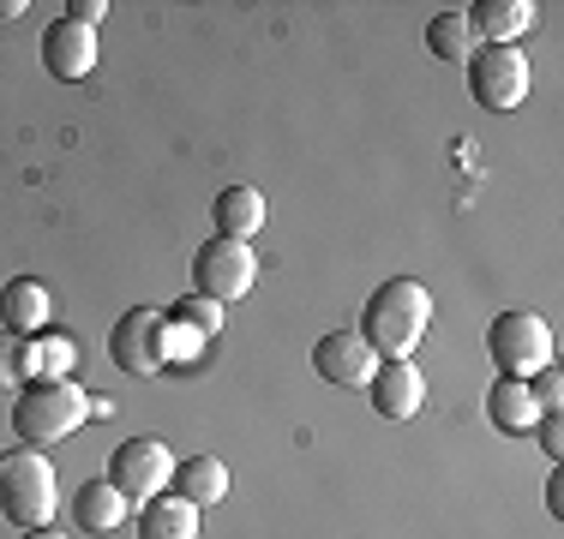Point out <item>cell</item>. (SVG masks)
I'll return each instance as SVG.
<instances>
[{
  "mask_svg": "<svg viewBox=\"0 0 564 539\" xmlns=\"http://www.w3.org/2000/svg\"><path fill=\"white\" fill-rule=\"evenodd\" d=\"M463 19H468V31H475L480 48H517V36L534 31L529 0H480V7H468Z\"/></svg>",
  "mask_w": 564,
  "mask_h": 539,
  "instance_id": "obj_12",
  "label": "cell"
},
{
  "mask_svg": "<svg viewBox=\"0 0 564 539\" xmlns=\"http://www.w3.org/2000/svg\"><path fill=\"white\" fill-rule=\"evenodd\" d=\"M73 366H78V342L61 336V330H43V336H31V342H19L24 384H31V377H66Z\"/></svg>",
  "mask_w": 564,
  "mask_h": 539,
  "instance_id": "obj_17",
  "label": "cell"
},
{
  "mask_svg": "<svg viewBox=\"0 0 564 539\" xmlns=\"http://www.w3.org/2000/svg\"><path fill=\"white\" fill-rule=\"evenodd\" d=\"M24 12V0H0V19H19Z\"/></svg>",
  "mask_w": 564,
  "mask_h": 539,
  "instance_id": "obj_26",
  "label": "cell"
},
{
  "mask_svg": "<svg viewBox=\"0 0 564 539\" xmlns=\"http://www.w3.org/2000/svg\"><path fill=\"white\" fill-rule=\"evenodd\" d=\"M426 48H433V61H468L480 43H475L463 12H438V19L426 24Z\"/></svg>",
  "mask_w": 564,
  "mask_h": 539,
  "instance_id": "obj_20",
  "label": "cell"
},
{
  "mask_svg": "<svg viewBox=\"0 0 564 539\" xmlns=\"http://www.w3.org/2000/svg\"><path fill=\"white\" fill-rule=\"evenodd\" d=\"M90 414H97V402H90L73 377H31V384H19V396H12V438H19L24 450H55V443L73 438Z\"/></svg>",
  "mask_w": 564,
  "mask_h": 539,
  "instance_id": "obj_1",
  "label": "cell"
},
{
  "mask_svg": "<svg viewBox=\"0 0 564 539\" xmlns=\"http://www.w3.org/2000/svg\"><path fill=\"white\" fill-rule=\"evenodd\" d=\"M210 216H217V240H252L264 228V193H252V186H228V193H217Z\"/></svg>",
  "mask_w": 564,
  "mask_h": 539,
  "instance_id": "obj_18",
  "label": "cell"
},
{
  "mask_svg": "<svg viewBox=\"0 0 564 539\" xmlns=\"http://www.w3.org/2000/svg\"><path fill=\"white\" fill-rule=\"evenodd\" d=\"M0 516L12 528H55V462L43 450H7L0 455Z\"/></svg>",
  "mask_w": 564,
  "mask_h": 539,
  "instance_id": "obj_3",
  "label": "cell"
},
{
  "mask_svg": "<svg viewBox=\"0 0 564 539\" xmlns=\"http://www.w3.org/2000/svg\"><path fill=\"white\" fill-rule=\"evenodd\" d=\"M468 97L492 114H510V108L529 102V85H534V66L522 48H475L468 54Z\"/></svg>",
  "mask_w": 564,
  "mask_h": 539,
  "instance_id": "obj_5",
  "label": "cell"
},
{
  "mask_svg": "<svg viewBox=\"0 0 564 539\" xmlns=\"http://www.w3.org/2000/svg\"><path fill=\"white\" fill-rule=\"evenodd\" d=\"M24 539H66V534H55V528H31Z\"/></svg>",
  "mask_w": 564,
  "mask_h": 539,
  "instance_id": "obj_27",
  "label": "cell"
},
{
  "mask_svg": "<svg viewBox=\"0 0 564 539\" xmlns=\"http://www.w3.org/2000/svg\"><path fill=\"white\" fill-rule=\"evenodd\" d=\"M66 19H73V24H90V31H97V24L109 19V0H66Z\"/></svg>",
  "mask_w": 564,
  "mask_h": 539,
  "instance_id": "obj_24",
  "label": "cell"
},
{
  "mask_svg": "<svg viewBox=\"0 0 564 539\" xmlns=\"http://www.w3.org/2000/svg\"><path fill=\"white\" fill-rule=\"evenodd\" d=\"M252 282H259V258L247 240H205L193 252V294H205V300H247Z\"/></svg>",
  "mask_w": 564,
  "mask_h": 539,
  "instance_id": "obj_6",
  "label": "cell"
},
{
  "mask_svg": "<svg viewBox=\"0 0 564 539\" xmlns=\"http://www.w3.org/2000/svg\"><path fill=\"white\" fill-rule=\"evenodd\" d=\"M313 372L337 389H367L372 372H379V354L360 342V330H330V336H318V348H313Z\"/></svg>",
  "mask_w": 564,
  "mask_h": 539,
  "instance_id": "obj_9",
  "label": "cell"
},
{
  "mask_svg": "<svg viewBox=\"0 0 564 539\" xmlns=\"http://www.w3.org/2000/svg\"><path fill=\"white\" fill-rule=\"evenodd\" d=\"M48 312H55V300H48V288L36 276H12L0 288V330L7 336H43Z\"/></svg>",
  "mask_w": 564,
  "mask_h": 539,
  "instance_id": "obj_14",
  "label": "cell"
},
{
  "mask_svg": "<svg viewBox=\"0 0 564 539\" xmlns=\"http://www.w3.org/2000/svg\"><path fill=\"white\" fill-rule=\"evenodd\" d=\"M43 66L55 78H90L97 73V31L90 24H73V19H55L48 24V36H43Z\"/></svg>",
  "mask_w": 564,
  "mask_h": 539,
  "instance_id": "obj_11",
  "label": "cell"
},
{
  "mask_svg": "<svg viewBox=\"0 0 564 539\" xmlns=\"http://www.w3.org/2000/svg\"><path fill=\"white\" fill-rule=\"evenodd\" d=\"M139 539H198V509L174 492L144 497L139 509Z\"/></svg>",
  "mask_w": 564,
  "mask_h": 539,
  "instance_id": "obj_16",
  "label": "cell"
},
{
  "mask_svg": "<svg viewBox=\"0 0 564 539\" xmlns=\"http://www.w3.org/2000/svg\"><path fill=\"white\" fill-rule=\"evenodd\" d=\"M169 492H174V497H186L193 509L223 504V497H228V468L217 462V455H186V462H174Z\"/></svg>",
  "mask_w": 564,
  "mask_h": 539,
  "instance_id": "obj_15",
  "label": "cell"
},
{
  "mask_svg": "<svg viewBox=\"0 0 564 539\" xmlns=\"http://www.w3.org/2000/svg\"><path fill=\"white\" fill-rule=\"evenodd\" d=\"M163 312H151V306H132V312H120V323L109 330V360L127 377H151L163 372Z\"/></svg>",
  "mask_w": 564,
  "mask_h": 539,
  "instance_id": "obj_8",
  "label": "cell"
},
{
  "mask_svg": "<svg viewBox=\"0 0 564 539\" xmlns=\"http://www.w3.org/2000/svg\"><path fill=\"white\" fill-rule=\"evenodd\" d=\"M546 509H553V516H564V474L546 480Z\"/></svg>",
  "mask_w": 564,
  "mask_h": 539,
  "instance_id": "obj_25",
  "label": "cell"
},
{
  "mask_svg": "<svg viewBox=\"0 0 564 539\" xmlns=\"http://www.w3.org/2000/svg\"><path fill=\"white\" fill-rule=\"evenodd\" d=\"M487 354L499 366V377H522L529 384L534 372L553 366V323L541 312H499L487 330Z\"/></svg>",
  "mask_w": 564,
  "mask_h": 539,
  "instance_id": "obj_4",
  "label": "cell"
},
{
  "mask_svg": "<svg viewBox=\"0 0 564 539\" xmlns=\"http://www.w3.org/2000/svg\"><path fill=\"white\" fill-rule=\"evenodd\" d=\"M426 330H433V294L409 276L384 282L367 300V312H360V342L379 360H409L426 342Z\"/></svg>",
  "mask_w": 564,
  "mask_h": 539,
  "instance_id": "obj_2",
  "label": "cell"
},
{
  "mask_svg": "<svg viewBox=\"0 0 564 539\" xmlns=\"http://www.w3.org/2000/svg\"><path fill=\"white\" fill-rule=\"evenodd\" d=\"M223 312H228V306L205 300V294H186V300L174 306V318H181V323H193L198 336H217V330H223Z\"/></svg>",
  "mask_w": 564,
  "mask_h": 539,
  "instance_id": "obj_21",
  "label": "cell"
},
{
  "mask_svg": "<svg viewBox=\"0 0 564 539\" xmlns=\"http://www.w3.org/2000/svg\"><path fill=\"white\" fill-rule=\"evenodd\" d=\"M541 396H534L522 377H499V384L487 389V420L492 431H505V438H534V426H541Z\"/></svg>",
  "mask_w": 564,
  "mask_h": 539,
  "instance_id": "obj_13",
  "label": "cell"
},
{
  "mask_svg": "<svg viewBox=\"0 0 564 539\" xmlns=\"http://www.w3.org/2000/svg\"><path fill=\"white\" fill-rule=\"evenodd\" d=\"M367 402L379 420H414L426 402V377L414 372V360H379V372L367 384Z\"/></svg>",
  "mask_w": 564,
  "mask_h": 539,
  "instance_id": "obj_10",
  "label": "cell"
},
{
  "mask_svg": "<svg viewBox=\"0 0 564 539\" xmlns=\"http://www.w3.org/2000/svg\"><path fill=\"white\" fill-rule=\"evenodd\" d=\"M534 443H541L553 462H564V408H546L541 426H534Z\"/></svg>",
  "mask_w": 564,
  "mask_h": 539,
  "instance_id": "obj_22",
  "label": "cell"
},
{
  "mask_svg": "<svg viewBox=\"0 0 564 539\" xmlns=\"http://www.w3.org/2000/svg\"><path fill=\"white\" fill-rule=\"evenodd\" d=\"M24 372H19V336L0 330V389H19Z\"/></svg>",
  "mask_w": 564,
  "mask_h": 539,
  "instance_id": "obj_23",
  "label": "cell"
},
{
  "mask_svg": "<svg viewBox=\"0 0 564 539\" xmlns=\"http://www.w3.org/2000/svg\"><path fill=\"white\" fill-rule=\"evenodd\" d=\"M169 480H174V450L163 438H127L109 462V485L127 504H144V497L169 492Z\"/></svg>",
  "mask_w": 564,
  "mask_h": 539,
  "instance_id": "obj_7",
  "label": "cell"
},
{
  "mask_svg": "<svg viewBox=\"0 0 564 539\" xmlns=\"http://www.w3.org/2000/svg\"><path fill=\"white\" fill-rule=\"evenodd\" d=\"M73 521H78V534H115L127 521V497L109 480H85V492L73 497Z\"/></svg>",
  "mask_w": 564,
  "mask_h": 539,
  "instance_id": "obj_19",
  "label": "cell"
}]
</instances>
